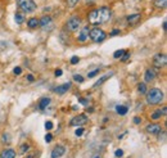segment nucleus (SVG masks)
<instances>
[{
    "instance_id": "f257e3e1",
    "label": "nucleus",
    "mask_w": 167,
    "mask_h": 158,
    "mask_svg": "<svg viewBox=\"0 0 167 158\" xmlns=\"http://www.w3.org/2000/svg\"><path fill=\"white\" fill-rule=\"evenodd\" d=\"M112 17V12L109 11L108 8L103 7L99 9H95V11H91L88 16V20L91 25H103V23L108 22Z\"/></svg>"
},
{
    "instance_id": "f03ea898",
    "label": "nucleus",
    "mask_w": 167,
    "mask_h": 158,
    "mask_svg": "<svg viewBox=\"0 0 167 158\" xmlns=\"http://www.w3.org/2000/svg\"><path fill=\"white\" fill-rule=\"evenodd\" d=\"M162 100H163V93L159 89L153 88L147 93V102L149 104H159Z\"/></svg>"
},
{
    "instance_id": "7ed1b4c3",
    "label": "nucleus",
    "mask_w": 167,
    "mask_h": 158,
    "mask_svg": "<svg viewBox=\"0 0 167 158\" xmlns=\"http://www.w3.org/2000/svg\"><path fill=\"white\" fill-rule=\"evenodd\" d=\"M18 8L25 13H31L36 9V4L33 0H17Z\"/></svg>"
},
{
    "instance_id": "20e7f679",
    "label": "nucleus",
    "mask_w": 167,
    "mask_h": 158,
    "mask_svg": "<svg viewBox=\"0 0 167 158\" xmlns=\"http://www.w3.org/2000/svg\"><path fill=\"white\" fill-rule=\"evenodd\" d=\"M89 37L94 42H100V41H103L104 39L107 37L106 35V32H104L102 28H93V30H90L89 32Z\"/></svg>"
},
{
    "instance_id": "39448f33",
    "label": "nucleus",
    "mask_w": 167,
    "mask_h": 158,
    "mask_svg": "<svg viewBox=\"0 0 167 158\" xmlns=\"http://www.w3.org/2000/svg\"><path fill=\"white\" fill-rule=\"evenodd\" d=\"M167 64V57L165 54H156L153 58V66L156 68H163Z\"/></svg>"
},
{
    "instance_id": "423d86ee",
    "label": "nucleus",
    "mask_w": 167,
    "mask_h": 158,
    "mask_svg": "<svg viewBox=\"0 0 167 158\" xmlns=\"http://www.w3.org/2000/svg\"><path fill=\"white\" fill-rule=\"evenodd\" d=\"M81 27V18L79 17H72L67 21V30L68 31H76Z\"/></svg>"
},
{
    "instance_id": "0eeeda50",
    "label": "nucleus",
    "mask_w": 167,
    "mask_h": 158,
    "mask_svg": "<svg viewBox=\"0 0 167 158\" xmlns=\"http://www.w3.org/2000/svg\"><path fill=\"white\" fill-rule=\"evenodd\" d=\"M88 122V117L85 116V114H79V116H76L73 117L72 119H71V122H70V125L71 126H82L85 125V123Z\"/></svg>"
},
{
    "instance_id": "6e6552de",
    "label": "nucleus",
    "mask_w": 167,
    "mask_h": 158,
    "mask_svg": "<svg viewBox=\"0 0 167 158\" xmlns=\"http://www.w3.org/2000/svg\"><path fill=\"white\" fill-rule=\"evenodd\" d=\"M39 26L41 28H44V30H49L50 31L51 28H53V21H51V18L49 16H45L39 21Z\"/></svg>"
},
{
    "instance_id": "1a4fd4ad",
    "label": "nucleus",
    "mask_w": 167,
    "mask_h": 158,
    "mask_svg": "<svg viewBox=\"0 0 167 158\" xmlns=\"http://www.w3.org/2000/svg\"><path fill=\"white\" fill-rule=\"evenodd\" d=\"M66 153V148L63 145H57L53 150H51V158H60Z\"/></svg>"
},
{
    "instance_id": "9d476101",
    "label": "nucleus",
    "mask_w": 167,
    "mask_h": 158,
    "mask_svg": "<svg viewBox=\"0 0 167 158\" xmlns=\"http://www.w3.org/2000/svg\"><path fill=\"white\" fill-rule=\"evenodd\" d=\"M147 131L149 134H153V135H157V134H159L162 131V127L158 123H150V125L147 126Z\"/></svg>"
},
{
    "instance_id": "9b49d317",
    "label": "nucleus",
    "mask_w": 167,
    "mask_h": 158,
    "mask_svg": "<svg viewBox=\"0 0 167 158\" xmlns=\"http://www.w3.org/2000/svg\"><path fill=\"white\" fill-rule=\"evenodd\" d=\"M89 32H90V30H89V27L86 26V27H84L82 30H81V32L79 33V36H77V40L80 41V42H85L88 39H89Z\"/></svg>"
},
{
    "instance_id": "f8f14e48",
    "label": "nucleus",
    "mask_w": 167,
    "mask_h": 158,
    "mask_svg": "<svg viewBox=\"0 0 167 158\" xmlns=\"http://www.w3.org/2000/svg\"><path fill=\"white\" fill-rule=\"evenodd\" d=\"M156 76H157V73H156V71H154L153 68H148V70L145 71V73H144V80H145V82H152V81L156 79Z\"/></svg>"
},
{
    "instance_id": "ddd939ff",
    "label": "nucleus",
    "mask_w": 167,
    "mask_h": 158,
    "mask_svg": "<svg viewBox=\"0 0 167 158\" xmlns=\"http://www.w3.org/2000/svg\"><path fill=\"white\" fill-rule=\"evenodd\" d=\"M141 20V16L139 13H135V14H131V16H128L127 17V22H128V25L130 26H135L138 25V22H139Z\"/></svg>"
},
{
    "instance_id": "4468645a",
    "label": "nucleus",
    "mask_w": 167,
    "mask_h": 158,
    "mask_svg": "<svg viewBox=\"0 0 167 158\" xmlns=\"http://www.w3.org/2000/svg\"><path fill=\"white\" fill-rule=\"evenodd\" d=\"M0 158H16V150L13 149H4L2 153H0Z\"/></svg>"
},
{
    "instance_id": "2eb2a0df",
    "label": "nucleus",
    "mask_w": 167,
    "mask_h": 158,
    "mask_svg": "<svg viewBox=\"0 0 167 158\" xmlns=\"http://www.w3.org/2000/svg\"><path fill=\"white\" fill-rule=\"evenodd\" d=\"M70 88H71V82H66V84H63V85L58 86V88H55L54 91L58 93V94H64L66 91H68Z\"/></svg>"
},
{
    "instance_id": "dca6fc26",
    "label": "nucleus",
    "mask_w": 167,
    "mask_h": 158,
    "mask_svg": "<svg viewBox=\"0 0 167 158\" xmlns=\"http://www.w3.org/2000/svg\"><path fill=\"white\" fill-rule=\"evenodd\" d=\"M113 75V72H109V73H106V75H104V76H102V77H100L98 81H97V82H95L94 84V88H99V86L100 85H102L103 82H106V81L109 79V77H111V76Z\"/></svg>"
},
{
    "instance_id": "f3484780",
    "label": "nucleus",
    "mask_w": 167,
    "mask_h": 158,
    "mask_svg": "<svg viewBox=\"0 0 167 158\" xmlns=\"http://www.w3.org/2000/svg\"><path fill=\"white\" fill-rule=\"evenodd\" d=\"M49 103H50V98H42L41 100H40V103H39V108L40 109H45L48 105H49Z\"/></svg>"
},
{
    "instance_id": "a211bd4d",
    "label": "nucleus",
    "mask_w": 167,
    "mask_h": 158,
    "mask_svg": "<svg viewBox=\"0 0 167 158\" xmlns=\"http://www.w3.org/2000/svg\"><path fill=\"white\" fill-rule=\"evenodd\" d=\"M14 20H16L17 25H22V23L25 22V16H23L22 13L17 12V13H16V16H14Z\"/></svg>"
},
{
    "instance_id": "6ab92c4d",
    "label": "nucleus",
    "mask_w": 167,
    "mask_h": 158,
    "mask_svg": "<svg viewBox=\"0 0 167 158\" xmlns=\"http://www.w3.org/2000/svg\"><path fill=\"white\" fill-rule=\"evenodd\" d=\"M27 25L30 28H35V27L39 26V20H37V18H31V20H28Z\"/></svg>"
},
{
    "instance_id": "aec40b11",
    "label": "nucleus",
    "mask_w": 167,
    "mask_h": 158,
    "mask_svg": "<svg viewBox=\"0 0 167 158\" xmlns=\"http://www.w3.org/2000/svg\"><path fill=\"white\" fill-rule=\"evenodd\" d=\"M116 111H117L118 114H122V116H123V114H126V113H127L128 109H127V107H125V105H117Z\"/></svg>"
},
{
    "instance_id": "412c9836",
    "label": "nucleus",
    "mask_w": 167,
    "mask_h": 158,
    "mask_svg": "<svg viewBox=\"0 0 167 158\" xmlns=\"http://www.w3.org/2000/svg\"><path fill=\"white\" fill-rule=\"evenodd\" d=\"M154 5L157 8H166L167 0H154Z\"/></svg>"
},
{
    "instance_id": "4be33fe9",
    "label": "nucleus",
    "mask_w": 167,
    "mask_h": 158,
    "mask_svg": "<svg viewBox=\"0 0 167 158\" xmlns=\"http://www.w3.org/2000/svg\"><path fill=\"white\" fill-rule=\"evenodd\" d=\"M28 150H30V144H27V143H25V144H22L20 147V153H21V154H23V153H26Z\"/></svg>"
},
{
    "instance_id": "5701e85b",
    "label": "nucleus",
    "mask_w": 167,
    "mask_h": 158,
    "mask_svg": "<svg viewBox=\"0 0 167 158\" xmlns=\"http://www.w3.org/2000/svg\"><path fill=\"white\" fill-rule=\"evenodd\" d=\"M138 90H139L140 94H145V93H147V85H145L144 82L139 84V85H138Z\"/></svg>"
},
{
    "instance_id": "b1692460",
    "label": "nucleus",
    "mask_w": 167,
    "mask_h": 158,
    "mask_svg": "<svg viewBox=\"0 0 167 158\" xmlns=\"http://www.w3.org/2000/svg\"><path fill=\"white\" fill-rule=\"evenodd\" d=\"M163 114H162V112L161 111H156L153 114H152V119H154V121H157V119H159Z\"/></svg>"
},
{
    "instance_id": "393cba45",
    "label": "nucleus",
    "mask_w": 167,
    "mask_h": 158,
    "mask_svg": "<svg viewBox=\"0 0 167 158\" xmlns=\"http://www.w3.org/2000/svg\"><path fill=\"white\" fill-rule=\"evenodd\" d=\"M123 54H125V50H117V51H114V54H113V57H114V58H116V59H118V58H122V55Z\"/></svg>"
},
{
    "instance_id": "a878e982",
    "label": "nucleus",
    "mask_w": 167,
    "mask_h": 158,
    "mask_svg": "<svg viewBox=\"0 0 167 158\" xmlns=\"http://www.w3.org/2000/svg\"><path fill=\"white\" fill-rule=\"evenodd\" d=\"M80 0H67V5H68L70 8H73L76 7V4H79Z\"/></svg>"
},
{
    "instance_id": "bb28decb",
    "label": "nucleus",
    "mask_w": 167,
    "mask_h": 158,
    "mask_svg": "<svg viewBox=\"0 0 167 158\" xmlns=\"http://www.w3.org/2000/svg\"><path fill=\"white\" fill-rule=\"evenodd\" d=\"M100 72V68H97V70H94V71H91V72H89V79H93V77H95L98 73Z\"/></svg>"
},
{
    "instance_id": "cd10ccee",
    "label": "nucleus",
    "mask_w": 167,
    "mask_h": 158,
    "mask_svg": "<svg viewBox=\"0 0 167 158\" xmlns=\"http://www.w3.org/2000/svg\"><path fill=\"white\" fill-rule=\"evenodd\" d=\"M73 80L76 81V82H82V81H84V77H82L81 75H75V76H73Z\"/></svg>"
},
{
    "instance_id": "c85d7f7f",
    "label": "nucleus",
    "mask_w": 167,
    "mask_h": 158,
    "mask_svg": "<svg viewBox=\"0 0 167 158\" xmlns=\"http://www.w3.org/2000/svg\"><path fill=\"white\" fill-rule=\"evenodd\" d=\"M45 129H46V130H51V129H53V122L46 121L45 122Z\"/></svg>"
},
{
    "instance_id": "c756f323",
    "label": "nucleus",
    "mask_w": 167,
    "mask_h": 158,
    "mask_svg": "<svg viewBox=\"0 0 167 158\" xmlns=\"http://www.w3.org/2000/svg\"><path fill=\"white\" fill-rule=\"evenodd\" d=\"M114 156H116L117 158L122 157V156H123V150H122V149H117L116 152H114Z\"/></svg>"
},
{
    "instance_id": "7c9ffc66",
    "label": "nucleus",
    "mask_w": 167,
    "mask_h": 158,
    "mask_svg": "<svg viewBox=\"0 0 167 158\" xmlns=\"http://www.w3.org/2000/svg\"><path fill=\"white\" fill-rule=\"evenodd\" d=\"M75 134H76V136H81L84 134V129L82 127H80V129H77V130L75 131Z\"/></svg>"
},
{
    "instance_id": "2f4dec72",
    "label": "nucleus",
    "mask_w": 167,
    "mask_h": 158,
    "mask_svg": "<svg viewBox=\"0 0 167 158\" xmlns=\"http://www.w3.org/2000/svg\"><path fill=\"white\" fill-rule=\"evenodd\" d=\"M21 72H22V68H21V67H16V68L13 70V73H14V75H21Z\"/></svg>"
},
{
    "instance_id": "473e14b6",
    "label": "nucleus",
    "mask_w": 167,
    "mask_h": 158,
    "mask_svg": "<svg viewBox=\"0 0 167 158\" xmlns=\"http://www.w3.org/2000/svg\"><path fill=\"white\" fill-rule=\"evenodd\" d=\"M51 139H53V135H51V134H46V135H45V141L46 143H50Z\"/></svg>"
},
{
    "instance_id": "72a5a7b5",
    "label": "nucleus",
    "mask_w": 167,
    "mask_h": 158,
    "mask_svg": "<svg viewBox=\"0 0 167 158\" xmlns=\"http://www.w3.org/2000/svg\"><path fill=\"white\" fill-rule=\"evenodd\" d=\"M128 58H130V53H127V51H125V54L122 55V58H121V59H122L123 62H125V60H127Z\"/></svg>"
},
{
    "instance_id": "f704fd0d",
    "label": "nucleus",
    "mask_w": 167,
    "mask_h": 158,
    "mask_svg": "<svg viewBox=\"0 0 167 158\" xmlns=\"http://www.w3.org/2000/svg\"><path fill=\"white\" fill-rule=\"evenodd\" d=\"M71 63L72 64L79 63V57H72V58H71Z\"/></svg>"
},
{
    "instance_id": "c9c22d12",
    "label": "nucleus",
    "mask_w": 167,
    "mask_h": 158,
    "mask_svg": "<svg viewBox=\"0 0 167 158\" xmlns=\"http://www.w3.org/2000/svg\"><path fill=\"white\" fill-rule=\"evenodd\" d=\"M118 33H120V30H113L111 32V36H116V35H118Z\"/></svg>"
},
{
    "instance_id": "e433bc0d",
    "label": "nucleus",
    "mask_w": 167,
    "mask_h": 158,
    "mask_svg": "<svg viewBox=\"0 0 167 158\" xmlns=\"http://www.w3.org/2000/svg\"><path fill=\"white\" fill-rule=\"evenodd\" d=\"M134 122H135V123H140L141 119H140L139 117H135V118H134Z\"/></svg>"
},
{
    "instance_id": "4c0bfd02",
    "label": "nucleus",
    "mask_w": 167,
    "mask_h": 158,
    "mask_svg": "<svg viewBox=\"0 0 167 158\" xmlns=\"http://www.w3.org/2000/svg\"><path fill=\"white\" fill-rule=\"evenodd\" d=\"M62 75V70H57L55 71V76H60Z\"/></svg>"
},
{
    "instance_id": "58836bf2",
    "label": "nucleus",
    "mask_w": 167,
    "mask_h": 158,
    "mask_svg": "<svg viewBox=\"0 0 167 158\" xmlns=\"http://www.w3.org/2000/svg\"><path fill=\"white\" fill-rule=\"evenodd\" d=\"M27 80H28V81H33V76H32V75H28V76H27Z\"/></svg>"
},
{
    "instance_id": "ea45409f",
    "label": "nucleus",
    "mask_w": 167,
    "mask_h": 158,
    "mask_svg": "<svg viewBox=\"0 0 167 158\" xmlns=\"http://www.w3.org/2000/svg\"><path fill=\"white\" fill-rule=\"evenodd\" d=\"M35 156H36V153H32V154H28L27 158H35Z\"/></svg>"
},
{
    "instance_id": "a19ab883",
    "label": "nucleus",
    "mask_w": 167,
    "mask_h": 158,
    "mask_svg": "<svg viewBox=\"0 0 167 158\" xmlns=\"http://www.w3.org/2000/svg\"><path fill=\"white\" fill-rule=\"evenodd\" d=\"M161 112H162V114H166V112H167V108L165 107V108H163V109H162V111H161Z\"/></svg>"
},
{
    "instance_id": "79ce46f5",
    "label": "nucleus",
    "mask_w": 167,
    "mask_h": 158,
    "mask_svg": "<svg viewBox=\"0 0 167 158\" xmlns=\"http://www.w3.org/2000/svg\"><path fill=\"white\" fill-rule=\"evenodd\" d=\"M166 25H167V23H166V21H165V22H163V30H166V27H167Z\"/></svg>"
},
{
    "instance_id": "37998d69",
    "label": "nucleus",
    "mask_w": 167,
    "mask_h": 158,
    "mask_svg": "<svg viewBox=\"0 0 167 158\" xmlns=\"http://www.w3.org/2000/svg\"><path fill=\"white\" fill-rule=\"evenodd\" d=\"M86 2H88V3H91V2H94V0H86Z\"/></svg>"
},
{
    "instance_id": "c03bdc74",
    "label": "nucleus",
    "mask_w": 167,
    "mask_h": 158,
    "mask_svg": "<svg viewBox=\"0 0 167 158\" xmlns=\"http://www.w3.org/2000/svg\"><path fill=\"white\" fill-rule=\"evenodd\" d=\"M95 158H100V157H95Z\"/></svg>"
}]
</instances>
